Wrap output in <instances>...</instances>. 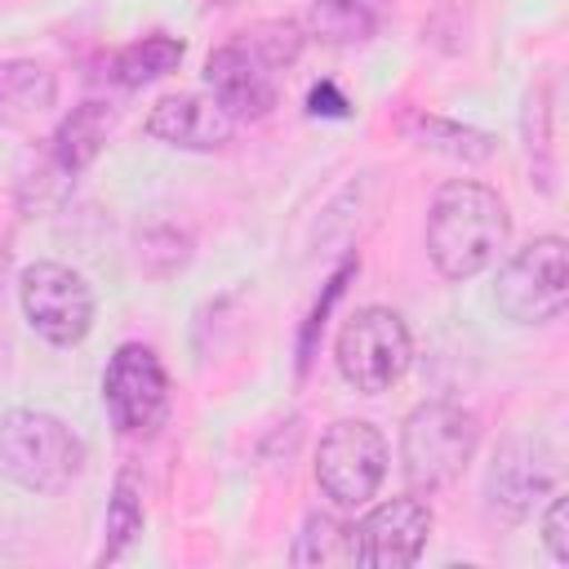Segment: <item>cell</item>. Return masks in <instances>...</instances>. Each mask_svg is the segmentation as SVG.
Here are the masks:
<instances>
[{"label": "cell", "mask_w": 569, "mask_h": 569, "mask_svg": "<svg viewBox=\"0 0 569 569\" xmlns=\"http://www.w3.org/2000/svg\"><path fill=\"white\" fill-rule=\"evenodd\" d=\"M107 129H111V111L102 107V102H80V107H71V116L58 124V133H53V164L67 173V178H76L80 169H89L93 160H98V151H102V142H107Z\"/></svg>", "instance_id": "obj_14"}, {"label": "cell", "mask_w": 569, "mask_h": 569, "mask_svg": "<svg viewBox=\"0 0 569 569\" xmlns=\"http://www.w3.org/2000/svg\"><path fill=\"white\" fill-rule=\"evenodd\" d=\"M58 102V76L44 62L9 58L0 62V124H22Z\"/></svg>", "instance_id": "obj_13"}, {"label": "cell", "mask_w": 569, "mask_h": 569, "mask_svg": "<svg viewBox=\"0 0 569 569\" xmlns=\"http://www.w3.org/2000/svg\"><path fill=\"white\" fill-rule=\"evenodd\" d=\"M102 405L120 436H156L169 418V373L142 342L116 347L102 373Z\"/></svg>", "instance_id": "obj_7"}, {"label": "cell", "mask_w": 569, "mask_h": 569, "mask_svg": "<svg viewBox=\"0 0 569 569\" xmlns=\"http://www.w3.org/2000/svg\"><path fill=\"white\" fill-rule=\"evenodd\" d=\"M480 445V418L453 400L418 405L400 427V471L413 493H436L453 485Z\"/></svg>", "instance_id": "obj_3"}, {"label": "cell", "mask_w": 569, "mask_h": 569, "mask_svg": "<svg viewBox=\"0 0 569 569\" xmlns=\"http://www.w3.org/2000/svg\"><path fill=\"white\" fill-rule=\"evenodd\" d=\"M493 302L516 325H547L569 302V249L560 236H538L516 249L493 284Z\"/></svg>", "instance_id": "obj_5"}, {"label": "cell", "mask_w": 569, "mask_h": 569, "mask_svg": "<svg viewBox=\"0 0 569 569\" xmlns=\"http://www.w3.org/2000/svg\"><path fill=\"white\" fill-rule=\"evenodd\" d=\"M391 13V0H316L307 22L329 44H356L369 40Z\"/></svg>", "instance_id": "obj_16"}, {"label": "cell", "mask_w": 569, "mask_h": 569, "mask_svg": "<svg viewBox=\"0 0 569 569\" xmlns=\"http://www.w3.org/2000/svg\"><path fill=\"white\" fill-rule=\"evenodd\" d=\"M333 360H338V373L351 391H360V396L391 391L413 360L409 325L391 307H360L338 329Z\"/></svg>", "instance_id": "obj_4"}, {"label": "cell", "mask_w": 569, "mask_h": 569, "mask_svg": "<svg viewBox=\"0 0 569 569\" xmlns=\"http://www.w3.org/2000/svg\"><path fill=\"white\" fill-rule=\"evenodd\" d=\"M560 480L556 453L542 436H507L493 449V462L485 471V507L489 516L520 525Z\"/></svg>", "instance_id": "obj_9"}, {"label": "cell", "mask_w": 569, "mask_h": 569, "mask_svg": "<svg viewBox=\"0 0 569 569\" xmlns=\"http://www.w3.org/2000/svg\"><path fill=\"white\" fill-rule=\"evenodd\" d=\"M147 133L178 151H222L236 133V120L204 93H169L151 107Z\"/></svg>", "instance_id": "obj_12"}, {"label": "cell", "mask_w": 569, "mask_h": 569, "mask_svg": "<svg viewBox=\"0 0 569 569\" xmlns=\"http://www.w3.org/2000/svg\"><path fill=\"white\" fill-rule=\"evenodd\" d=\"M84 471V440L44 409L0 413V476L31 493H62Z\"/></svg>", "instance_id": "obj_2"}, {"label": "cell", "mask_w": 569, "mask_h": 569, "mask_svg": "<svg viewBox=\"0 0 569 569\" xmlns=\"http://www.w3.org/2000/svg\"><path fill=\"white\" fill-rule=\"evenodd\" d=\"M356 271H360V262H356V258H342L338 271L325 280V293L316 298V307H311V316H307V325H302V333H298V373L311 369V356H316V342H320V333H325L329 307L342 298V289H347V280H351Z\"/></svg>", "instance_id": "obj_20"}, {"label": "cell", "mask_w": 569, "mask_h": 569, "mask_svg": "<svg viewBox=\"0 0 569 569\" xmlns=\"http://www.w3.org/2000/svg\"><path fill=\"white\" fill-rule=\"evenodd\" d=\"M427 533H431V507L418 493L387 498L356 525V565L405 569L422 556Z\"/></svg>", "instance_id": "obj_10"}, {"label": "cell", "mask_w": 569, "mask_h": 569, "mask_svg": "<svg viewBox=\"0 0 569 569\" xmlns=\"http://www.w3.org/2000/svg\"><path fill=\"white\" fill-rule=\"evenodd\" d=\"M569 498L560 489L547 493V511H542V542L551 551L556 565H569Z\"/></svg>", "instance_id": "obj_22"}, {"label": "cell", "mask_w": 569, "mask_h": 569, "mask_svg": "<svg viewBox=\"0 0 569 569\" xmlns=\"http://www.w3.org/2000/svg\"><path fill=\"white\" fill-rule=\"evenodd\" d=\"M18 302L27 325L53 347H76L93 329V289L62 262H31L18 280Z\"/></svg>", "instance_id": "obj_8"}, {"label": "cell", "mask_w": 569, "mask_h": 569, "mask_svg": "<svg viewBox=\"0 0 569 569\" xmlns=\"http://www.w3.org/2000/svg\"><path fill=\"white\" fill-rule=\"evenodd\" d=\"M387 436L365 418H338L316 449V485L333 507H365L387 476Z\"/></svg>", "instance_id": "obj_6"}, {"label": "cell", "mask_w": 569, "mask_h": 569, "mask_svg": "<svg viewBox=\"0 0 569 569\" xmlns=\"http://www.w3.org/2000/svg\"><path fill=\"white\" fill-rule=\"evenodd\" d=\"M204 84L231 120H262L276 107V67H267L244 40H227L209 53Z\"/></svg>", "instance_id": "obj_11"}, {"label": "cell", "mask_w": 569, "mask_h": 569, "mask_svg": "<svg viewBox=\"0 0 569 569\" xmlns=\"http://www.w3.org/2000/svg\"><path fill=\"white\" fill-rule=\"evenodd\" d=\"M142 493H138V485H133V476L129 471H120L116 476V485H111V502H107V525H102V533H107V542H102V551H98V560L102 565H111V560H120L124 551H129V542L142 533Z\"/></svg>", "instance_id": "obj_19"}, {"label": "cell", "mask_w": 569, "mask_h": 569, "mask_svg": "<svg viewBox=\"0 0 569 569\" xmlns=\"http://www.w3.org/2000/svg\"><path fill=\"white\" fill-rule=\"evenodd\" d=\"M347 98H342V89L333 84V80H320L311 93H307V111L311 116H347Z\"/></svg>", "instance_id": "obj_23"}, {"label": "cell", "mask_w": 569, "mask_h": 569, "mask_svg": "<svg viewBox=\"0 0 569 569\" xmlns=\"http://www.w3.org/2000/svg\"><path fill=\"white\" fill-rule=\"evenodd\" d=\"M507 236V204L485 182H445L427 209V258L445 280H471L485 267H493Z\"/></svg>", "instance_id": "obj_1"}, {"label": "cell", "mask_w": 569, "mask_h": 569, "mask_svg": "<svg viewBox=\"0 0 569 569\" xmlns=\"http://www.w3.org/2000/svg\"><path fill=\"white\" fill-rule=\"evenodd\" d=\"M289 560L311 569H329V565H356V525L338 520L333 511H311L289 547Z\"/></svg>", "instance_id": "obj_15"}, {"label": "cell", "mask_w": 569, "mask_h": 569, "mask_svg": "<svg viewBox=\"0 0 569 569\" xmlns=\"http://www.w3.org/2000/svg\"><path fill=\"white\" fill-rule=\"evenodd\" d=\"M409 129H413L418 147L440 151V156H449V160H467V164H476V160H489V156H493V138L480 133V129H467V124H458V120L413 116Z\"/></svg>", "instance_id": "obj_18"}, {"label": "cell", "mask_w": 569, "mask_h": 569, "mask_svg": "<svg viewBox=\"0 0 569 569\" xmlns=\"http://www.w3.org/2000/svg\"><path fill=\"white\" fill-rule=\"evenodd\" d=\"M182 53H187V44H182L178 36H164V31L142 36V40L124 44V49L111 58V80H116L120 89H142V84H151V80L178 71Z\"/></svg>", "instance_id": "obj_17"}, {"label": "cell", "mask_w": 569, "mask_h": 569, "mask_svg": "<svg viewBox=\"0 0 569 569\" xmlns=\"http://www.w3.org/2000/svg\"><path fill=\"white\" fill-rule=\"evenodd\" d=\"M267 67H289L302 49V27L298 22H258L253 31L240 36Z\"/></svg>", "instance_id": "obj_21"}]
</instances>
